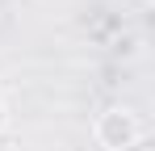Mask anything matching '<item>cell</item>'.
I'll use <instances>...</instances> for the list:
<instances>
[{
    "instance_id": "1",
    "label": "cell",
    "mask_w": 155,
    "mask_h": 151,
    "mask_svg": "<svg viewBox=\"0 0 155 151\" xmlns=\"http://www.w3.org/2000/svg\"><path fill=\"white\" fill-rule=\"evenodd\" d=\"M92 134H97V143H101L105 151H130L138 139H143V122H138L134 109L113 105V109H105L101 118H97Z\"/></svg>"
},
{
    "instance_id": "2",
    "label": "cell",
    "mask_w": 155,
    "mask_h": 151,
    "mask_svg": "<svg viewBox=\"0 0 155 151\" xmlns=\"http://www.w3.org/2000/svg\"><path fill=\"white\" fill-rule=\"evenodd\" d=\"M4 122H8V118H4V105H0V130H4Z\"/></svg>"
}]
</instances>
